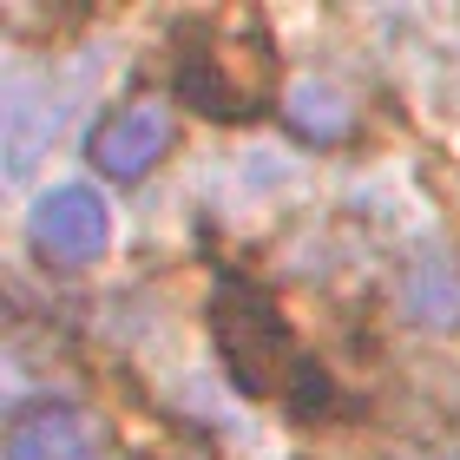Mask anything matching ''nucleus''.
I'll return each instance as SVG.
<instances>
[{
  "label": "nucleus",
  "mask_w": 460,
  "mask_h": 460,
  "mask_svg": "<svg viewBox=\"0 0 460 460\" xmlns=\"http://www.w3.org/2000/svg\"><path fill=\"white\" fill-rule=\"evenodd\" d=\"M270 73H277V53H270V27L257 20H184L178 27V53H172V99L191 106L204 119H257L270 99Z\"/></svg>",
  "instance_id": "f257e3e1"
},
{
  "label": "nucleus",
  "mask_w": 460,
  "mask_h": 460,
  "mask_svg": "<svg viewBox=\"0 0 460 460\" xmlns=\"http://www.w3.org/2000/svg\"><path fill=\"white\" fill-rule=\"evenodd\" d=\"M204 323H211V349L224 375L237 382L250 402H283L289 382L303 375L309 355L296 349V329L277 309L263 283H250L243 270H224L211 303H204Z\"/></svg>",
  "instance_id": "f03ea898"
},
{
  "label": "nucleus",
  "mask_w": 460,
  "mask_h": 460,
  "mask_svg": "<svg viewBox=\"0 0 460 460\" xmlns=\"http://www.w3.org/2000/svg\"><path fill=\"white\" fill-rule=\"evenodd\" d=\"M27 243L47 257L53 270H86L106 257L112 243V204L93 184H53L33 198L27 211Z\"/></svg>",
  "instance_id": "7ed1b4c3"
},
{
  "label": "nucleus",
  "mask_w": 460,
  "mask_h": 460,
  "mask_svg": "<svg viewBox=\"0 0 460 460\" xmlns=\"http://www.w3.org/2000/svg\"><path fill=\"white\" fill-rule=\"evenodd\" d=\"M172 145H178L172 99H125V106H112L106 119L93 125L86 158H93L112 184H138L145 172H158V164H164Z\"/></svg>",
  "instance_id": "20e7f679"
},
{
  "label": "nucleus",
  "mask_w": 460,
  "mask_h": 460,
  "mask_svg": "<svg viewBox=\"0 0 460 460\" xmlns=\"http://www.w3.org/2000/svg\"><path fill=\"white\" fill-rule=\"evenodd\" d=\"M7 460H106V434H99L93 414H79L66 402H40L13 414Z\"/></svg>",
  "instance_id": "39448f33"
},
{
  "label": "nucleus",
  "mask_w": 460,
  "mask_h": 460,
  "mask_svg": "<svg viewBox=\"0 0 460 460\" xmlns=\"http://www.w3.org/2000/svg\"><path fill=\"white\" fill-rule=\"evenodd\" d=\"M394 309H402L414 329H428V336L460 329V263L447 257V250H421L414 263H402Z\"/></svg>",
  "instance_id": "423d86ee"
},
{
  "label": "nucleus",
  "mask_w": 460,
  "mask_h": 460,
  "mask_svg": "<svg viewBox=\"0 0 460 460\" xmlns=\"http://www.w3.org/2000/svg\"><path fill=\"white\" fill-rule=\"evenodd\" d=\"M414 460H460V447H421Z\"/></svg>",
  "instance_id": "0eeeda50"
}]
</instances>
